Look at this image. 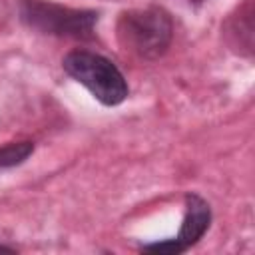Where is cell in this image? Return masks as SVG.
I'll list each match as a JSON object with an SVG mask.
<instances>
[{"instance_id": "1", "label": "cell", "mask_w": 255, "mask_h": 255, "mask_svg": "<svg viewBox=\"0 0 255 255\" xmlns=\"http://www.w3.org/2000/svg\"><path fill=\"white\" fill-rule=\"evenodd\" d=\"M116 36L126 52L139 60H157L173 40V22L169 12L159 6L133 8L120 14Z\"/></svg>"}, {"instance_id": "2", "label": "cell", "mask_w": 255, "mask_h": 255, "mask_svg": "<svg viewBox=\"0 0 255 255\" xmlns=\"http://www.w3.org/2000/svg\"><path fill=\"white\" fill-rule=\"evenodd\" d=\"M62 68L104 106H120L129 94L124 74L102 54L90 50H72L62 60Z\"/></svg>"}, {"instance_id": "3", "label": "cell", "mask_w": 255, "mask_h": 255, "mask_svg": "<svg viewBox=\"0 0 255 255\" xmlns=\"http://www.w3.org/2000/svg\"><path fill=\"white\" fill-rule=\"evenodd\" d=\"M18 14L28 28L58 38H92L98 22L94 10L68 8L46 0H20Z\"/></svg>"}, {"instance_id": "4", "label": "cell", "mask_w": 255, "mask_h": 255, "mask_svg": "<svg viewBox=\"0 0 255 255\" xmlns=\"http://www.w3.org/2000/svg\"><path fill=\"white\" fill-rule=\"evenodd\" d=\"M211 225V207L209 203L197 195V193H187L185 195V215L181 221V227L175 237L157 241V243H147L141 245V251L145 253H167V255H177L187 249H191L209 229Z\"/></svg>"}, {"instance_id": "5", "label": "cell", "mask_w": 255, "mask_h": 255, "mask_svg": "<svg viewBox=\"0 0 255 255\" xmlns=\"http://www.w3.org/2000/svg\"><path fill=\"white\" fill-rule=\"evenodd\" d=\"M223 36L229 48L239 56H253V4L251 0H245L223 26Z\"/></svg>"}, {"instance_id": "6", "label": "cell", "mask_w": 255, "mask_h": 255, "mask_svg": "<svg viewBox=\"0 0 255 255\" xmlns=\"http://www.w3.org/2000/svg\"><path fill=\"white\" fill-rule=\"evenodd\" d=\"M32 153H34V143L30 139L10 141V143L0 147V169L16 167V165L24 163Z\"/></svg>"}, {"instance_id": "7", "label": "cell", "mask_w": 255, "mask_h": 255, "mask_svg": "<svg viewBox=\"0 0 255 255\" xmlns=\"http://www.w3.org/2000/svg\"><path fill=\"white\" fill-rule=\"evenodd\" d=\"M0 253H16L14 247H6V245H0Z\"/></svg>"}, {"instance_id": "8", "label": "cell", "mask_w": 255, "mask_h": 255, "mask_svg": "<svg viewBox=\"0 0 255 255\" xmlns=\"http://www.w3.org/2000/svg\"><path fill=\"white\" fill-rule=\"evenodd\" d=\"M187 2H191V4H201L203 0H187Z\"/></svg>"}]
</instances>
